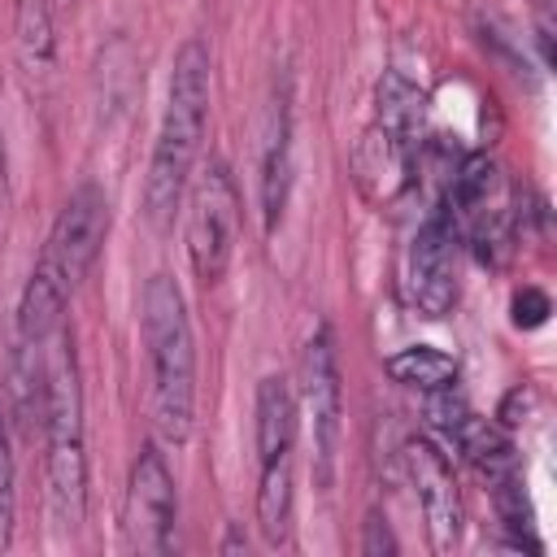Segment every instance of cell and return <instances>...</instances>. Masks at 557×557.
Listing matches in <instances>:
<instances>
[{"label": "cell", "instance_id": "6da1fadb", "mask_svg": "<svg viewBox=\"0 0 557 557\" xmlns=\"http://www.w3.org/2000/svg\"><path fill=\"white\" fill-rule=\"evenodd\" d=\"M209 126V48L205 39H183L170 65L165 113L157 126V144L144 178V218L152 231H170L191 183L200 139Z\"/></svg>", "mask_w": 557, "mask_h": 557}, {"label": "cell", "instance_id": "7a4b0ae2", "mask_svg": "<svg viewBox=\"0 0 557 557\" xmlns=\"http://www.w3.org/2000/svg\"><path fill=\"white\" fill-rule=\"evenodd\" d=\"M139 339L148 357V400L157 440L183 448L196 418V339L178 283L148 274L139 287Z\"/></svg>", "mask_w": 557, "mask_h": 557}, {"label": "cell", "instance_id": "3957f363", "mask_svg": "<svg viewBox=\"0 0 557 557\" xmlns=\"http://www.w3.org/2000/svg\"><path fill=\"white\" fill-rule=\"evenodd\" d=\"M48 400H44V474L48 509L61 531H78L87 518V422H83V374L74 352V331L61 322L48 344Z\"/></svg>", "mask_w": 557, "mask_h": 557}, {"label": "cell", "instance_id": "277c9868", "mask_svg": "<svg viewBox=\"0 0 557 557\" xmlns=\"http://www.w3.org/2000/svg\"><path fill=\"white\" fill-rule=\"evenodd\" d=\"M239 213H244L239 183H235L231 165L222 157H213L196 174V187L187 200V231H183L187 265L200 287H218L226 278L235 244H239Z\"/></svg>", "mask_w": 557, "mask_h": 557}, {"label": "cell", "instance_id": "5b68a950", "mask_svg": "<svg viewBox=\"0 0 557 557\" xmlns=\"http://www.w3.org/2000/svg\"><path fill=\"white\" fill-rule=\"evenodd\" d=\"M313 440V487L331 492L335 483V457H339V431H344V383H339V352L335 331L326 322L313 326L300 352V400Z\"/></svg>", "mask_w": 557, "mask_h": 557}, {"label": "cell", "instance_id": "8992f818", "mask_svg": "<svg viewBox=\"0 0 557 557\" xmlns=\"http://www.w3.org/2000/svg\"><path fill=\"white\" fill-rule=\"evenodd\" d=\"M174 522H178V492L170 461L161 453V440H144L122 496V535L135 553H170L174 548Z\"/></svg>", "mask_w": 557, "mask_h": 557}, {"label": "cell", "instance_id": "52a82bcc", "mask_svg": "<svg viewBox=\"0 0 557 557\" xmlns=\"http://www.w3.org/2000/svg\"><path fill=\"white\" fill-rule=\"evenodd\" d=\"M400 461L413 487V500L422 509V527H426V544L431 553H453L461 544V487L453 474L448 453L431 440V435H405L400 444Z\"/></svg>", "mask_w": 557, "mask_h": 557}, {"label": "cell", "instance_id": "ba28073f", "mask_svg": "<svg viewBox=\"0 0 557 557\" xmlns=\"http://www.w3.org/2000/svg\"><path fill=\"white\" fill-rule=\"evenodd\" d=\"M457 231L453 222L435 209L409 239V261H405V287H409V305L422 318H448L457 309L461 296V278H457Z\"/></svg>", "mask_w": 557, "mask_h": 557}, {"label": "cell", "instance_id": "9c48e42d", "mask_svg": "<svg viewBox=\"0 0 557 557\" xmlns=\"http://www.w3.org/2000/svg\"><path fill=\"white\" fill-rule=\"evenodd\" d=\"M104 239H109V196L96 183H78L65 196V205L44 239V257L78 287L91 274V265L100 261Z\"/></svg>", "mask_w": 557, "mask_h": 557}, {"label": "cell", "instance_id": "30bf717a", "mask_svg": "<svg viewBox=\"0 0 557 557\" xmlns=\"http://www.w3.org/2000/svg\"><path fill=\"white\" fill-rule=\"evenodd\" d=\"M292 83L287 74L274 78L265 117H261V152H257V200H261V231L274 239L292 200Z\"/></svg>", "mask_w": 557, "mask_h": 557}, {"label": "cell", "instance_id": "8fae6325", "mask_svg": "<svg viewBox=\"0 0 557 557\" xmlns=\"http://www.w3.org/2000/svg\"><path fill=\"white\" fill-rule=\"evenodd\" d=\"M74 296V283L39 252L26 287H22V300H17V339L26 344H44L61 322H65V305Z\"/></svg>", "mask_w": 557, "mask_h": 557}, {"label": "cell", "instance_id": "7c38bea8", "mask_svg": "<svg viewBox=\"0 0 557 557\" xmlns=\"http://www.w3.org/2000/svg\"><path fill=\"white\" fill-rule=\"evenodd\" d=\"M252 444H257V466L265 461H278V457H292L296 448V422H300V409H296V392L287 387L283 374H265L257 383V400H252Z\"/></svg>", "mask_w": 557, "mask_h": 557}, {"label": "cell", "instance_id": "4fadbf2b", "mask_svg": "<svg viewBox=\"0 0 557 557\" xmlns=\"http://www.w3.org/2000/svg\"><path fill=\"white\" fill-rule=\"evenodd\" d=\"M374 126L418 157L426 135V91L400 70H387L374 87Z\"/></svg>", "mask_w": 557, "mask_h": 557}, {"label": "cell", "instance_id": "5bb4252c", "mask_svg": "<svg viewBox=\"0 0 557 557\" xmlns=\"http://www.w3.org/2000/svg\"><path fill=\"white\" fill-rule=\"evenodd\" d=\"M292 509H296V474H292V457L265 461L257 466V500H252V518L257 531L270 548H283L292 540Z\"/></svg>", "mask_w": 557, "mask_h": 557}, {"label": "cell", "instance_id": "9a60e30c", "mask_svg": "<svg viewBox=\"0 0 557 557\" xmlns=\"http://www.w3.org/2000/svg\"><path fill=\"white\" fill-rule=\"evenodd\" d=\"M383 370L392 383L400 387H413V392H440V387H457L461 379V366L457 357H448L444 348H431V344H409V348H396L383 357Z\"/></svg>", "mask_w": 557, "mask_h": 557}, {"label": "cell", "instance_id": "2e32d148", "mask_svg": "<svg viewBox=\"0 0 557 557\" xmlns=\"http://www.w3.org/2000/svg\"><path fill=\"white\" fill-rule=\"evenodd\" d=\"M13 48L30 74H48L57 65V22L48 0H13Z\"/></svg>", "mask_w": 557, "mask_h": 557}, {"label": "cell", "instance_id": "e0dca14e", "mask_svg": "<svg viewBox=\"0 0 557 557\" xmlns=\"http://www.w3.org/2000/svg\"><path fill=\"white\" fill-rule=\"evenodd\" d=\"M13 531H17V461H13L9 418L0 409V553H9Z\"/></svg>", "mask_w": 557, "mask_h": 557}, {"label": "cell", "instance_id": "ac0fdd59", "mask_svg": "<svg viewBox=\"0 0 557 557\" xmlns=\"http://www.w3.org/2000/svg\"><path fill=\"white\" fill-rule=\"evenodd\" d=\"M513 326L518 331H535V326H544L548 322V313H553V300H548V292L544 287H535V283H527L522 292H513Z\"/></svg>", "mask_w": 557, "mask_h": 557}, {"label": "cell", "instance_id": "d6986e66", "mask_svg": "<svg viewBox=\"0 0 557 557\" xmlns=\"http://www.w3.org/2000/svg\"><path fill=\"white\" fill-rule=\"evenodd\" d=\"M361 553L366 557H396L400 553V540L392 535V527L379 509H370L366 522H361Z\"/></svg>", "mask_w": 557, "mask_h": 557}, {"label": "cell", "instance_id": "ffe728a7", "mask_svg": "<svg viewBox=\"0 0 557 557\" xmlns=\"http://www.w3.org/2000/svg\"><path fill=\"white\" fill-rule=\"evenodd\" d=\"M527 409H531V392H527V387H513V392H505V400H500V409H496V422H500L505 431H518V426L527 422Z\"/></svg>", "mask_w": 557, "mask_h": 557}, {"label": "cell", "instance_id": "44dd1931", "mask_svg": "<svg viewBox=\"0 0 557 557\" xmlns=\"http://www.w3.org/2000/svg\"><path fill=\"white\" fill-rule=\"evenodd\" d=\"M244 544H248V540H244V535H239V531L231 527V535H226V544H222V553H239Z\"/></svg>", "mask_w": 557, "mask_h": 557}, {"label": "cell", "instance_id": "7402d4cb", "mask_svg": "<svg viewBox=\"0 0 557 557\" xmlns=\"http://www.w3.org/2000/svg\"><path fill=\"white\" fill-rule=\"evenodd\" d=\"M531 4H535L540 13H548V9H553V0H531Z\"/></svg>", "mask_w": 557, "mask_h": 557}, {"label": "cell", "instance_id": "603a6c76", "mask_svg": "<svg viewBox=\"0 0 557 557\" xmlns=\"http://www.w3.org/2000/svg\"><path fill=\"white\" fill-rule=\"evenodd\" d=\"M0 191H4V148H0Z\"/></svg>", "mask_w": 557, "mask_h": 557}, {"label": "cell", "instance_id": "cb8c5ba5", "mask_svg": "<svg viewBox=\"0 0 557 557\" xmlns=\"http://www.w3.org/2000/svg\"><path fill=\"white\" fill-rule=\"evenodd\" d=\"M57 4H61V9H74V0H57Z\"/></svg>", "mask_w": 557, "mask_h": 557}]
</instances>
